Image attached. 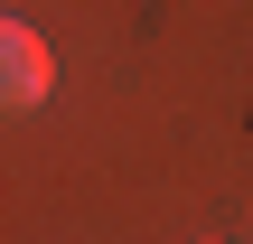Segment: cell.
Here are the masks:
<instances>
[{
  "label": "cell",
  "instance_id": "1",
  "mask_svg": "<svg viewBox=\"0 0 253 244\" xmlns=\"http://www.w3.org/2000/svg\"><path fill=\"white\" fill-rule=\"evenodd\" d=\"M0 47H9V113H38V103H47V47H38V28L9 19Z\"/></svg>",
  "mask_w": 253,
  "mask_h": 244
}]
</instances>
